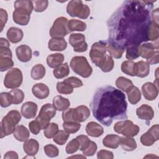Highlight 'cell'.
<instances>
[{
    "mask_svg": "<svg viewBox=\"0 0 159 159\" xmlns=\"http://www.w3.org/2000/svg\"><path fill=\"white\" fill-rule=\"evenodd\" d=\"M150 1H124L107 21L109 44L124 50L130 45H140L148 41L151 11L153 2Z\"/></svg>",
    "mask_w": 159,
    "mask_h": 159,
    "instance_id": "6da1fadb",
    "label": "cell"
},
{
    "mask_svg": "<svg viewBox=\"0 0 159 159\" xmlns=\"http://www.w3.org/2000/svg\"><path fill=\"white\" fill-rule=\"evenodd\" d=\"M90 107L96 119L106 126H110L114 120L127 119L125 95L111 86L99 88L93 97Z\"/></svg>",
    "mask_w": 159,
    "mask_h": 159,
    "instance_id": "7a4b0ae2",
    "label": "cell"
},
{
    "mask_svg": "<svg viewBox=\"0 0 159 159\" xmlns=\"http://www.w3.org/2000/svg\"><path fill=\"white\" fill-rule=\"evenodd\" d=\"M21 115L17 110L9 111L3 117L1 123V138L9 135L13 133L16 125L20 121Z\"/></svg>",
    "mask_w": 159,
    "mask_h": 159,
    "instance_id": "3957f363",
    "label": "cell"
},
{
    "mask_svg": "<svg viewBox=\"0 0 159 159\" xmlns=\"http://www.w3.org/2000/svg\"><path fill=\"white\" fill-rule=\"evenodd\" d=\"M72 70L83 78H88L93 73V68L89 65L86 57L76 56L72 58L70 63Z\"/></svg>",
    "mask_w": 159,
    "mask_h": 159,
    "instance_id": "277c9868",
    "label": "cell"
},
{
    "mask_svg": "<svg viewBox=\"0 0 159 159\" xmlns=\"http://www.w3.org/2000/svg\"><path fill=\"white\" fill-rule=\"evenodd\" d=\"M67 13L71 17H78L80 19H87L90 14V9L83 4L81 0L70 1L66 7Z\"/></svg>",
    "mask_w": 159,
    "mask_h": 159,
    "instance_id": "5b68a950",
    "label": "cell"
},
{
    "mask_svg": "<svg viewBox=\"0 0 159 159\" xmlns=\"http://www.w3.org/2000/svg\"><path fill=\"white\" fill-rule=\"evenodd\" d=\"M107 51V44L103 41H99L94 43L92 45L89 57L91 61L97 66L100 67L104 61Z\"/></svg>",
    "mask_w": 159,
    "mask_h": 159,
    "instance_id": "8992f818",
    "label": "cell"
},
{
    "mask_svg": "<svg viewBox=\"0 0 159 159\" xmlns=\"http://www.w3.org/2000/svg\"><path fill=\"white\" fill-rule=\"evenodd\" d=\"M68 20L66 17H58L53 22L50 30V35L52 38L63 39L70 32L68 28Z\"/></svg>",
    "mask_w": 159,
    "mask_h": 159,
    "instance_id": "52a82bcc",
    "label": "cell"
},
{
    "mask_svg": "<svg viewBox=\"0 0 159 159\" xmlns=\"http://www.w3.org/2000/svg\"><path fill=\"white\" fill-rule=\"evenodd\" d=\"M56 108L53 104L47 103L42 106L36 120L40 123L42 129H45L49 125L51 119L56 114Z\"/></svg>",
    "mask_w": 159,
    "mask_h": 159,
    "instance_id": "ba28073f",
    "label": "cell"
},
{
    "mask_svg": "<svg viewBox=\"0 0 159 159\" xmlns=\"http://www.w3.org/2000/svg\"><path fill=\"white\" fill-rule=\"evenodd\" d=\"M22 80V71L17 68H14L6 73L4 80V84L7 88L16 89L21 85Z\"/></svg>",
    "mask_w": 159,
    "mask_h": 159,
    "instance_id": "9c48e42d",
    "label": "cell"
},
{
    "mask_svg": "<svg viewBox=\"0 0 159 159\" xmlns=\"http://www.w3.org/2000/svg\"><path fill=\"white\" fill-rule=\"evenodd\" d=\"M69 43L76 52H83L87 50L88 44L85 42V36L82 34H71L69 37Z\"/></svg>",
    "mask_w": 159,
    "mask_h": 159,
    "instance_id": "30bf717a",
    "label": "cell"
},
{
    "mask_svg": "<svg viewBox=\"0 0 159 159\" xmlns=\"http://www.w3.org/2000/svg\"><path fill=\"white\" fill-rule=\"evenodd\" d=\"M159 125H152L148 130L140 137V142L145 146H151L159 139Z\"/></svg>",
    "mask_w": 159,
    "mask_h": 159,
    "instance_id": "8fae6325",
    "label": "cell"
},
{
    "mask_svg": "<svg viewBox=\"0 0 159 159\" xmlns=\"http://www.w3.org/2000/svg\"><path fill=\"white\" fill-rule=\"evenodd\" d=\"M14 9L15 10L12 14L14 22L20 25H27L30 20L31 12L27 9L21 7H17Z\"/></svg>",
    "mask_w": 159,
    "mask_h": 159,
    "instance_id": "7c38bea8",
    "label": "cell"
},
{
    "mask_svg": "<svg viewBox=\"0 0 159 159\" xmlns=\"http://www.w3.org/2000/svg\"><path fill=\"white\" fill-rule=\"evenodd\" d=\"M142 91L144 98L147 100L152 101L158 96V88L154 83L147 82L142 86Z\"/></svg>",
    "mask_w": 159,
    "mask_h": 159,
    "instance_id": "4fadbf2b",
    "label": "cell"
},
{
    "mask_svg": "<svg viewBox=\"0 0 159 159\" xmlns=\"http://www.w3.org/2000/svg\"><path fill=\"white\" fill-rule=\"evenodd\" d=\"M38 109L37 105L32 101L24 103L21 107V114L26 119H32L36 116Z\"/></svg>",
    "mask_w": 159,
    "mask_h": 159,
    "instance_id": "5bb4252c",
    "label": "cell"
},
{
    "mask_svg": "<svg viewBox=\"0 0 159 159\" xmlns=\"http://www.w3.org/2000/svg\"><path fill=\"white\" fill-rule=\"evenodd\" d=\"M89 116L90 111L86 106L81 105L73 109V119L75 122H84L89 117Z\"/></svg>",
    "mask_w": 159,
    "mask_h": 159,
    "instance_id": "9a60e30c",
    "label": "cell"
},
{
    "mask_svg": "<svg viewBox=\"0 0 159 159\" xmlns=\"http://www.w3.org/2000/svg\"><path fill=\"white\" fill-rule=\"evenodd\" d=\"M138 117L146 121L151 120L154 117V111L151 106L147 104H142L136 110Z\"/></svg>",
    "mask_w": 159,
    "mask_h": 159,
    "instance_id": "2e32d148",
    "label": "cell"
},
{
    "mask_svg": "<svg viewBox=\"0 0 159 159\" xmlns=\"http://www.w3.org/2000/svg\"><path fill=\"white\" fill-rule=\"evenodd\" d=\"M155 49L158 50V45L149 42L143 43L139 47V55L142 58L148 59L154 53Z\"/></svg>",
    "mask_w": 159,
    "mask_h": 159,
    "instance_id": "e0dca14e",
    "label": "cell"
},
{
    "mask_svg": "<svg viewBox=\"0 0 159 159\" xmlns=\"http://www.w3.org/2000/svg\"><path fill=\"white\" fill-rule=\"evenodd\" d=\"M16 53L17 58L22 62H27L32 58V50L27 45H21L19 46Z\"/></svg>",
    "mask_w": 159,
    "mask_h": 159,
    "instance_id": "ac0fdd59",
    "label": "cell"
},
{
    "mask_svg": "<svg viewBox=\"0 0 159 159\" xmlns=\"http://www.w3.org/2000/svg\"><path fill=\"white\" fill-rule=\"evenodd\" d=\"M32 91L35 97L38 99H43L47 98L50 94L48 87L43 83H37L33 86Z\"/></svg>",
    "mask_w": 159,
    "mask_h": 159,
    "instance_id": "d6986e66",
    "label": "cell"
},
{
    "mask_svg": "<svg viewBox=\"0 0 159 159\" xmlns=\"http://www.w3.org/2000/svg\"><path fill=\"white\" fill-rule=\"evenodd\" d=\"M23 148L25 153L29 156L35 155L39 149V142L34 139H29L24 142L23 145Z\"/></svg>",
    "mask_w": 159,
    "mask_h": 159,
    "instance_id": "ffe728a7",
    "label": "cell"
},
{
    "mask_svg": "<svg viewBox=\"0 0 159 159\" xmlns=\"http://www.w3.org/2000/svg\"><path fill=\"white\" fill-rule=\"evenodd\" d=\"M6 35L8 40L11 42L13 43H16L22 40L24 36V34L20 29L12 27H10L7 31Z\"/></svg>",
    "mask_w": 159,
    "mask_h": 159,
    "instance_id": "44dd1931",
    "label": "cell"
},
{
    "mask_svg": "<svg viewBox=\"0 0 159 159\" xmlns=\"http://www.w3.org/2000/svg\"><path fill=\"white\" fill-rule=\"evenodd\" d=\"M86 131L88 135L93 137H98L103 134L104 129L103 127L98 123L90 122L86 125Z\"/></svg>",
    "mask_w": 159,
    "mask_h": 159,
    "instance_id": "7402d4cb",
    "label": "cell"
},
{
    "mask_svg": "<svg viewBox=\"0 0 159 159\" xmlns=\"http://www.w3.org/2000/svg\"><path fill=\"white\" fill-rule=\"evenodd\" d=\"M67 47V43L64 39H51L48 43V47L51 51H63Z\"/></svg>",
    "mask_w": 159,
    "mask_h": 159,
    "instance_id": "603a6c76",
    "label": "cell"
},
{
    "mask_svg": "<svg viewBox=\"0 0 159 159\" xmlns=\"http://www.w3.org/2000/svg\"><path fill=\"white\" fill-rule=\"evenodd\" d=\"M64 60V56L60 53H53L48 55L47 58V63L50 68H55L62 64Z\"/></svg>",
    "mask_w": 159,
    "mask_h": 159,
    "instance_id": "cb8c5ba5",
    "label": "cell"
},
{
    "mask_svg": "<svg viewBox=\"0 0 159 159\" xmlns=\"http://www.w3.org/2000/svg\"><path fill=\"white\" fill-rule=\"evenodd\" d=\"M13 135L15 139L20 142H25L29 137V131L24 125H19L16 127Z\"/></svg>",
    "mask_w": 159,
    "mask_h": 159,
    "instance_id": "d4e9b609",
    "label": "cell"
},
{
    "mask_svg": "<svg viewBox=\"0 0 159 159\" xmlns=\"http://www.w3.org/2000/svg\"><path fill=\"white\" fill-rule=\"evenodd\" d=\"M120 137L117 135L109 134L106 135L102 140V143L104 146L111 148H117L120 143Z\"/></svg>",
    "mask_w": 159,
    "mask_h": 159,
    "instance_id": "484cf974",
    "label": "cell"
},
{
    "mask_svg": "<svg viewBox=\"0 0 159 159\" xmlns=\"http://www.w3.org/2000/svg\"><path fill=\"white\" fill-rule=\"evenodd\" d=\"M119 145L124 150L127 152L133 151L137 148V143L132 137H120Z\"/></svg>",
    "mask_w": 159,
    "mask_h": 159,
    "instance_id": "4316f807",
    "label": "cell"
},
{
    "mask_svg": "<svg viewBox=\"0 0 159 159\" xmlns=\"http://www.w3.org/2000/svg\"><path fill=\"white\" fill-rule=\"evenodd\" d=\"M53 104L57 110L63 111L70 106V102L67 98H65L61 96H57L53 99Z\"/></svg>",
    "mask_w": 159,
    "mask_h": 159,
    "instance_id": "83f0119b",
    "label": "cell"
},
{
    "mask_svg": "<svg viewBox=\"0 0 159 159\" xmlns=\"http://www.w3.org/2000/svg\"><path fill=\"white\" fill-rule=\"evenodd\" d=\"M150 73V66L144 61H139L136 63V76L140 78H144Z\"/></svg>",
    "mask_w": 159,
    "mask_h": 159,
    "instance_id": "f1b7e54d",
    "label": "cell"
},
{
    "mask_svg": "<svg viewBox=\"0 0 159 159\" xmlns=\"http://www.w3.org/2000/svg\"><path fill=\"white\" fill-rule=\"evenodd\" d=\"M116 85L119 89L125 93H127L134 86L133 83L131 80L123 76H120L117 78L116 81Z\"/></svg>",
    "mask_w": 159,
    "mask_h": 159,
    "instance_id": "f546056e",
    "label": "cell"
},
{
    "mask_svg": "<svg viewBox=\"0 0 159 159\" xmlns=\"http://www.w3.org/2000/svg\"><path fill=\"white\" fill-rule=\"evenodd\" d=\"M121 70L127 75L136 76V63L129 60L124 61L121 65Z\"/></svg>",
    "mask_w": 159,
    "mask_h": 159,
    "instance_id": "4dcf8cb0",
    "label": "cell"
},
{
    "mask_svg": "<svg viewBox=\"0 0 159 159\" xmlns=\"http://www.w3.org/2000/svg\"><path fill=\"white\" fill-rule=\"evenodd\" d=\"M68 28L70 32L73 31H84L86 29V24L78 19H71L68 21Z\"/></svg>",
    "mask_w": 159,
    "mask_h": 159,
    "instance_id": "1f68e13d",
    "label": "cell"
},
{
    "mask_svg": "<svg viewBox=\"0 0 159 159\" xmlns=\"http://www.w3.org/2000/svg\"><path fill=\"white\" fill-rule=\"evenodd\" d=\"M54 76L57 79H61L67 76L70 73V69L67 63L61 64L55 68L53 71Z\"/></svg>",
    "mask_w": 159,
    "mask_h": 159,
    "instance_id": "d6a6232c",
    "label": "cell"
},
{
    "mask_svg": "<svg viewBox=\"0 0 159 159\" xmlns=\"http://www.w3.org/2000/svg\"><path fill=\"white\" fill-rule=\"evenodd\" d=\"M129 101L132 104H136L141 99V93L136 86H133L127 93Z\"/></svg>",
    "mask_w": 159,
    "mask_h": 159,
    "instance_id": "836d02e7",
    "label": "cell"
},
{
    "mask_svg": "<svg viewBox=\"0 0 159 159\" xmlns=\"http://www.w3.org/2000/svg\"><path fill=\"white\" fill-rule=\"evenodd\" d=\"M31 77L35 80L43 78L45 75V68L42 64H37L33 66L31 70Z\"/></svg>",
    "mask_w": 159,
    "mask_h": 159,
    "instance_id": "e575fe53",
    "label": "cell"
},
{
    "mask_svg": "<svg viewBox=\"0 0 159 159\" xmlns=\"http://www.w3.org/2000/svg\"><path fill=\"white\" fill-rule=\"evenodd\" d=\"M139 131V127L132 122L123 129V130L121 132V134L127 137H133L137 135Z\"/></svg>",
    "mask_w": 159,
    "mask_h": 159,
    "instance_id": "d590c367",
    "label": "cell"
},
{
    "mask_svg": "<svg viewBox=\"0 0 159 159\" xmlns=\"http://www.w3.org/2000/svg\"><path fill=\"white\" fill-rule=\"evenodd\" d=\"M70 136L69 133L66 132L65 130H58V132L53 137V142H55L57 144L59 145H64L67 140L68 139Z\"/></svg>",
    "mask_w": 159,
    "mask_h": 159,
    "instance_id": "8d00e7d4",
    "label": "cell"
},
{
    "mask_svg": "<svg viewBox=\"0 0 159 159\" xmlns=\"http://www.w3.org/2000/svg\"><path fill=\"white\" fill-rule=\"evenodd\" d=\"M14 66V62L12 57L8 56L0 55V70L1 71H5Z\"/></svg>",
    "mask_w": 159,
    "mask_h": 159,
    "instance_id": "74e56055",
    "label": "cell"
},
{
    "mask_svg": "<svg viewBox=\"0 0 159 159\" xmlns=\"http://www.w3.org/2000/svg\"><path fill=\"white\" fill-rule=\"evenodd\" d=\"M63 127L64 130L69 134H73L78 132L80 127L81 124L78 122H64L63 124Z\"/></svg>",
    "mask_w": 159,
    "mask_h": 159,
    "instance_id": "f35d334b",
    "label": "cell"
},
{
    "mask_svg": "<svg viewBox=\"0 0 159 159\" xmlns=\"http://www.w3.org/2000/svg\"><path fill=\"white\" fill-rule=\"evenodd\" d=\"M159 36V26L158 25L152 22L148 32V40L157 41Z\"/></svg>",
    "mask_w": 159,
    "mask_h": 159,
    "instance_id": "ab89813d",
    "label": "cell"
},
{
    "mask_svg": "<svg viewBox=\"0 0 159 159\" xmlns=\"http://www.w3.org/2000/svg\"><path fill=\"white\" fill-rule=\"evenodd\" d=\"M114 66V62L112 57H111L109 55L106 54V58L99 68L103 72L107 73L111 71L113 69Z\"/></svg>",
    "mask_w": 159,
    "mask_h": 159,
    "instance_id": "60d3db41",
    "label": "cell"
},
{
    "mask_svg": "<svg viewBox=\"0 0 159 159\" xmlns=\"http://www.w3.org/2000/svg\"><path fill=\"white\" fill-rule=\"evenodd\" d=\"M139 45H130L126 48V58L128 60H134L137 58L139 55Z\"/></svg>",
    "mask_w": 159,
    "mask_h": 159,
    "instance_id": "b9f144b4",
    "label": "cell"
},
{
    "mask_svg": "<svg viewBox=\"0 0 159 159\" xmlns=\"http://www.w3.org/2000/svg\"><path fill=\"white\" fill-rule=\"evenodd\" d=\"M13 103L12 96L10 93L2 92L0 94V104L1 107H7Z\"/></svg>",
    "mask_w": 159,
    "mask_h": 159,
    "instance_id": "7bdbcfd3",
    "label": "cell"
},
{
    "mask_svg": "<svg viewBox=\"0 0 159 159\" xmlns=\"http://www.w3.org/2000/svg\"><path fill=\"white\" fill-rule=\"evenodd\" d=\"M57 90L60 94H70L73 92V88L64 81L57 83Z\"/></svg>",
    "mask_w": 159,
    "mask_h": 159,
    "instance_id": "ee69618b",
    "label": "cell"
},
{
    "mask_svg": "<svg viewBox=\"0 0 159 159\" xmlns=\"http://www.w3.org/2000/svg\"><path fill=\"white\" fill-rule=\"evenodd\" d=\"M58 126L56 123L52 122L50 123L49 125L44 129V135L48 138L51 139L54 137V135L58 132Z\"/></svg>",
    "mask_w": 159,
    "mask_h": 159,
    "instance_id": "f6af8a7d",
    "label": "cell"
},
{
    "mask_svg": "<svg viewBox=\"0 0 159 159\" xmlns=\"http://www.w3.org/2000/svg\"><path fill=\"white\" fill-rule=\"evenodd\" d=\"M9 93L12 96L14 104H19L23 101L24 99V93L22 90L19 89H14Z\"/></svg>",
    "mask_w": 159,
    "mask_h": 159,
    "instance_id": "bcb514c9",
    "label": "cell"
},
{
    "mask_svg": "<svg viewBox=\"0 0 159 159\" xmlns=\"http://www.w3.org/2000/svg\"><path fill=\"white\" fill-rule=\"evenodd\" d=\"M34 9L35 12H41L44 11L48 7V1L47 0H38L32 1Z\"/></svg>",
    "mask_w": 159,
    "mask_h": 159,
    "instance_id": "7dc6e473",
    "label": "cell"
},
{
    "mask_svg": "<svg viewBox=\"0 0 159 159\" xmlns=\"http://www.w3.org/2000/svg\"><path fill=\"white\" fill-rule=\"evenodd\" d=\"M80 148V143L77 139H73L68 142L66 146V152L68 154H73L76 152Z\"/></svg>",
    "mask_w": 159,
    "mask_h": 159,
    "instance_id": "c3c4849f",
    "label": "cell"
},
{
    "mask_svg": "<svg viewBox=\"0 0 159 159\" xmlns=\"http://www.w3.org/2000/svg\"><path fill=\"white\" fill-rule=\"evenodd\" d=\"M21 7L27 9L32 13L34 9V5L31 1H16L14 2V8Z\"/></svg>",
    "mask_w": 159,
    "mask_h": 159,
    "instance_id": "681fc988",
    "label": "cell"
},
{
    "mask_svg": "<svg viewBox=\"0 0 159 159\" xmlns=\"http://www.w3.org/2000/svg\"><path fill=\"white\" fill-rule=\"evenodd\" d=\"M107 51L108 52L111 57H112L115 58H121L123 53L124 52V50L116 48L109 43L107 45Z\"/></svg>",
    "mask_w": 159,
    "mask_h": 159,
    "instance_id": "f907efd6",
    "label": "cell"
},
{
    "mask_svg": "<svg viewBox=\"0 0 159 159\" xmlns=\"http://www.w3.org/2000/svg\"><path fill=\"white\" fill-rule=\"evenodd\" d=\"M44 152L48 157L51 158L57 157L59 153L58 148L52 144H48L45 145L44 147Z\"/></svg>",
    "mask_w": 159,
    "mask_h": 159,
    "instance_id": "816d5d0a",
    "label": "cell"
},
{
    "mask_svg": "<svg viewBox=\"0 0 159 159\" xmlns=\"http://www.w3.org/2000/svg\"><path fill=\"white\" fill-rule=\"evenodd\" d=\"M76 139L79 142V143H80L79 149L81 151H83L84 150H85L88 147L91 142L89 139L86 135H78L76 137Z\"/></svg>",
    "mask_w": 159,
    "mask_h": 159,
    "instance_id": "f5cc1de1",
    "label": "cell"
},
{
    "mask_svg": "<svg viewBox=\"0 0 159 159\" xmlns=\"http://www.w3.org/2000/svg\"><path fill=\"white\" fill-rule=\"evenodd\" d=\"M63 81L68 83L73 88H79L83 85V83L81 81V80H80L79 78H78L76 77H74V76L68 78L64 80Z\"/></svg>",
    "mask_w": 159,
    "mask_h": 159,
    "instance_id": "db71d44e",
    "label": "cell"
},
{
    "mask_svg": "<svg viewBox=\"0 0 159 159\" xmlns=\"http://www.w3.org/2000/svg\"><path fill=\"white\" fill-rule=\"evenodd\" d=\"M29 127L30 132L34 135H37L42 130V127L40 123L36 119L32 120L31 122H29Z\"/></svg>",
    "mask_w": 159,
    "mask_h": 159,
    "instance_id": "11a10c76",
    "label": "cell"
},
{
    "mask_svg": "<svg viewBox=\"0 0 159 159\" xmlns=\"http://www.w3.org/2000/svg\"><path fill=\"white\" fill-rule=\"evenodd\" d=\"M133 122L132 121L130 120H124L122 121H119L115 124L114 126V130L115 132H116L118 134H121V132L123 130V129L129 124Z\"/></svg>",
    "mask_w": 159,
    "mask_h": 159,
    "instance_id": "9f6ffc18",
    "label": "cell"
},
{
    "mask_svg": "<svg viewBox=\"0 0 159 159\" xmlns=\"http://www.w3.org/2000/svg\"><path fill=\"white\" fill-rule=\"evenodd\" d=\"M96 150H97L96 143L93 141H91L88 147L82 152L84 155L90 157V156H93L96 153Z\"/></svg>",
    "mask_w": 159,
    "mask_h": 159,
    "instance_id": "6f0895ef",
    "label": "cell"
},
{
    "mask_svg": "<svg viewBox=\"0 0 159 159\" xmlns=\"http://www.w3.org/2000/svg\"><path fill=\"white\" fill-rule=\"evenodd\" d=\"M73 109L74 108H68L63 111L62 114V119L64 122L75 121L73 119Z\"/></svg>",
    "mask_w": 159,
    "mask_h": 159,
    "instance_id": "680465c9",
    "label": "cell"
},
{
    "mask_svg": "<svg viewBox=\"0 0 159 159\" xmlns=\"http://www.w3.org/2000/svg\"><path fill=\"white\" fill-rule=\"evenodd\" d=\"M97 157L99 159H112L114 158V155L112 152L106 150H101L99 151L97 153Z\"/></svg>",
    "mask_w": 159,
    "mask_h": 159,
    "instance_id": "91938a15",
    "label": "cell"
},
{
    "mask_svg": "<svg viewBox=\"0 0 159 159\" xmlns=\"http://www.w3.org/2000/svg\"><path fill=\"white\" fill-rule=\"evenodd\" d=\"M7 13L6 10L0 9V25H1V32L2 31L3 28L7 20Z\"/></svg>",
    "mask_w": 159,
    "mask_h": 159,
    "instance_id": "94428289",
    "label": "cell"
},
{
    "mask_svg": "<svg viewBox=\"0 0 159 159\" xmlns=\"http://www.w3.org/2000/svg\"><path fill=\"white\" fill-rule=\"evenodd\" d=\"M158 55H159V52L158 50H156L154 53L148 59H147V63L148 65H153V64H157L159 62V58H158Z\"/></svg>",
    "mask_w": 159,
    "mask_h": 159,
    "instance_id": "6125c7cd",
    "label": "cell"
},
{
    "mask_svg": "<svg viewBox=\"0 0 159 159\" xmlns=\"http://www.w3.org/2000/svg\"><path fill=\"white\" fill-rule=\"evenodd\" d=\"M151 20L153 23L158 25V8L153 10L151 15Z\"/></svg>",
    "mask_w": 159,
    "mask_h": 159,
    "instance_id": "be15d7a7",
    "label": "cell"
},
{
    "mask_svg": "<svg viewBox=\"0 0 159 159\" xmlns=\"http://www.w3.org/2000/svg\"><path fill=\"white\" fill-rule=\"evenodd\" d=\"M4 159H17L18 158V155L16 152L14 151H9L6 153V154L4 156Z\"/></svg>",
    "mask_w": 159,
    "mask_h": 159,
    "instance_id": "e7e4bbea",
    "label": "cell"
},
{
    "mask_svg": "<svg viewBox=\"0 0 159 159\" xmlns=\"http://www.w3.org/2000/svg\"><path fill=\"white\" fill-rule=\"evenodd\" d=\"M9 42L4 38H0V47H9Z\"/></svg>",
    "mask_w": 159,
    "mask_h": 159,
    "instance_id": "03108f58",
    "label": "cell"
},
{
    "mask_svg": "<svg viewBox=\"0 0 159 159\" xmlns=\"http://www.w3.org/2000/svg\"><path fill=\"white\" fill-rule=\"evenodd\" d=\"M76 157H80V158H86V157H85L84 156H82V155H75V156H71V157H70V158H76Z\"/></svg>",
    "mask_w": 159,
    "mask_h": 159,
    "instance_id": "003e7915",
    "label": "cell"
}]
</instances>
